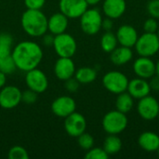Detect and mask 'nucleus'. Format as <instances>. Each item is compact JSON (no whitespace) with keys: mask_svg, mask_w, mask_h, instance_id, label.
I'll return each instance as SVG.
<instances>
[{"mask_svg":"<svg viewBox=\"0 0 159 159\" xmlns=\"http://www.w3.org/2000/svg\"><path fill=\"white\" fill-rule=\"evenodd\" d=\"M11 55L17 70L26 73L38 67L43 59V49L36 42L24 40L13 48Z\"/></svg>","mask_w":159,"mask_h":159,"instance_id":"nucleus-1","label":"nucleus"},{"mask_svg":"<svg viewBox=\"0 0 159 159\" xmlns=\"http://www.w3.org/2000/svg\"><path fill=\"white\" fill-rule=\"evenodd\" d=\"M22 30L31 37H41L48 32V17L41 9H26L20 18Z\"/></svg>","mask_w":159,"mask_h":159,"instance_id":"nucleus-2","label":"nucleus"},{"mask_svg":"<svg viewBox=\"0 0 159 159\" xmlns=\"http://www.w3.org/2000/svg\"><path fill=\"white\" fill-rule=\"evenodd\" d=\"M128 123L129 119L126 114L116 109L104 115L102 125V129L107 134L118 135L126 129Z\"/></svg>","mask_w":159,"mask_h":159,"instance_id":"nucleus-3","label":"nucleus"},{"mask_svg":"<svg viewBox=\"0 0 159 159\" xmlns=\"http://www.w3.org/2000/svg\"><path fill=\"white\" fill-rule=\"evenodd\" d=\"M80 19V27L88 35H95L102 29V16L97 8H88Z\"/></svg>","mask_w":159,"mask_h":159,"instance_id":"nucleus-4","label":"nucleus"},{"mask_svg":"<svg viewBox=\"0 0 159 159\" xmlns=\"http://www.w3.org/2000/svg\"><path fill=\"white\" fill-rule=\"evenodd\" d=\"M138 55L153 57L159 51V38L157 33H143L137 39L134 46Z\"/></svg>","mask_w":159,"mask_h":159,"instance_id":"nucleus-5","label":"nucleus"},{"mask_svg":"<svg viewBox=\"0 0 159 159\" xmlns=\"http://www.w3.org/2000/svg\"><path fill=\"white\" fill-rule=\"evenodd\" d=\"M52 47L59 57L73 58L77 50V43L75 37L66 32L54 35Z\"/></svg>","mask_w":159,"mask_h":159,"instance_id":"nucleus-6","label":"nucleus"},{"mask_svg":"<svg viewBox=\"0 0 159 159\" xmlns=\"http://www.w3.org/2000/svg\"><path fill=\"white\" fill-rule=\"evenodd\" d=\"M129 81L127 75L118 71H110L102 77L103 87L109 92L116 95L127 91Z\"/></svg>","mask_w":159,"mask_h":159,"instance_id":"nucleus-7","label":"nucleus"},{"mask_svg":"<svg viewBox=\"0 0 159 159\" xmlns=\"http://www.w3.org/2000/svg\"><path fill=\"white\" fill-rule=\"evenodd\" d=\"M25 84L28 89L34 90L37 94H40L48 89V79L47 75L42 70L34 68L26 72Z\"/></svg>","mask_w":159,"mask_h":159,"instance_id":"nucleus-8","label":"nucleus"},{"mask_svg":"<svg viewBox=\"0 0 159 159\" xmlns=\"http://www.w3.org/2000/svg\"><path fill=\"white\" fill-rule=\"evenodd\" d=\"M21 102L20 89L12 85H6L0 89V107L6 110L16 108Z\"/></svg>","mask_w":159,"mask_h":159,"instance_id":"nucleus-9","label":"nucleus"},{"mask_svg":"<svg viewBox=\"0 0 159 159\" xmlns=\"http://www.w3.org/2000/svg\"><path fill=\"white\" fill-rule=\"evenodd\" d=\"M137 111L139 116L144 120H154L157 118L159 113L158 101L153 97L147 95L139 100L137 105Z\"/></svg>","mask_w":159,"mask_h":159,"instance_id":"nucleus-10","label":"nucleus"},{"mask_svg":"<svg viewBox=\"0 0 159 159\" xmlns=\"http://www.w3.org/2000/svg\"><path fill=\"white\" fill-rule=\"evenodd\" d=\"M63 126L66 133L69 136L77 138L79 135L86 131L87 120L82 114L74 112L64 118Z\"/></svg>","mask_w":159,"mask_h":159,"instance_id":"nucleus-11","label":"nucleus"},{"mask_svg":"<svg viewBox=\"0 0 159 159\" xmlns=\"http://www.w3.org/2000/svg\"><path fill=\"white\" fill-rule=\"evenodd\" d=\"M59 8L68 19H79L89 5L86 0H60Z\"/></svg>","mask_w":159,"mask_h":159,"instance_id":"nucleus-12","label":"nucleus"},{"mask_svg":"<svg viewBox=\"0 0 159 159\" xmlns=\"http://www.w3.org/2000/svg\"><path fill=\"white\" fill-rule=\"evenodd\" d=\"M76 102L71 97L67 95L60 96L56 98L51 103V111L52 113L61 118H65L70 116L72 113L75 112Z\"/></svg>","mask_w":159,"mask_h":159,"instance_id":"nucleus-13","label":"nucleus"},{"mask_svg":"<svg viewBox=\"0 0 159 159\" xmlns=\"http://www.w3.org/2000/svg\"><path fill=\"white\" fill-rule=\"evenodd\" d=\"M75 64L72 58L59 57L54 64L55 76L61 81H65L75 75Z\"/></svg>","mask_w":159,"mask_h":159,"instance_id":"nucleus-14","label":"nucleus"},{"mask_svg":"<svg viewBox=\"0 0 159 159\" xmlns=\"http://www.w3.org/2000/svg\"><path fill=\"white\" fill-rule=\"evenodd\" d=\"M133 71L138 77L150 79L156 75V63L150 57L140 56L133 62Z\"/></svg>","mask_w":159,"mask_h":159,"instance_id":"nucleus-15","label":"nucleus"},{"mask_svg":"<svg viewBox=\"0 0 159 159\" xmlns=\"http://www.w3.org/2000/svg\"><path fill=\"white\" fill-rule=\"evenodd\" d=\"M116 35L118 44H120V46L130 48L135 46L137 39L139 37L136 29L129 24L121 25L117 29Z\"/></svg>","mask_w":159,"mask_h":159,"instance_id":"nucleus-16","label":"nucleus"},{"mask_svg":"<svg viewBox=\"0 0 159 159\" xmlns=\"http://www.w3.org/2000/svg\"><path fill=\"white\" fill-rule=\"evenodd\" d=\"M151 88L147 79H143L141 77H137L129 81L127 91L132 96L133 99L140 100L151 92Z\"/></svg>","mask_w":159,"mask_h":159,"instance_id":"nucleus-17","label":"nucleus"},{"mask_svg":"<svg viewBox=\"0 0 159 159\" xmlns=\"http://www.w3.org/2000/svg\"><path fill=\"white\" fill-rule=\"evenodd\" d=\"M69 24V19L61 11L48 18V31L53 35L65 33Z\"/></svg>","mask_w":159,"mask_h":159,"instance_id":"nucleus-18","label":"nucleus"},{"mask_svg":"<svg viewBox=\"0 0 159 159\" xmlns=\"http://www.w3.org/2000/svg\"><path fill=\"white\" fill-rule=\"evenodd\" d=\"M126 0H104L102 11L107 18L112 20L119 19L126 11Z\"/></svg>","mask_w":159,"mask_h":159,"instance_id":"nucleus-19","label":"nucleus"},{"mask_svg":"<svg viewBox=\"0 0 159 159\" xmlns=\"http://www.w3.org/2000/svg\"><path fill=\"white\" fill-rule=\"evenodd\" d=\"M138 144L146 152H157L159 147V135L153 131H144L139 136Z\"/></svg>","mask_w":159,"mask_h":159,"instance_id":"nucleus-20","label":"nucleus"},{"mask_svg":"<svg viewBox=\"0 0 159 159\" xmlns=\"http://www.w3.org/2000/svg\"><path fill=\"white\" fill-rule=\"evenodd\" d=\"M133 58V52L130 48L127 47H116L111 53H110V60L113 64L121 66L129 63Z\"/></svg>","mask_w":159,"mask_h":159,"instance_id":"nucleus-21","label":"nucleus"},{"mask_svg":"<svg viewBox=\"0 0 159 159\" xmlns=\"http://www.w3.org/2000/svg\"><path fill=\"white\" fill-rule=\"evenodd\" d=\"M123 146L122 140L116 134H108V136L105 138L103 142L102 148L104 151L110 156H114L118 154Z\"/></svg>","mask_w":159,"mask_h":159,"instance_id":"nucleus-22","label":"nucleus"},{"mask_svg":"<svg viewBox=\"0 0 159 159\" xmlns=\"http://www.w3.org/2000/svg\"><path fill=\"white\" fill-rule=\"evenodd\" d=\"M76 80L83 85L90 84L97 78V71L92 67H80L75 70V75Z\"/></svg>","mask_w":159,"mask_h":159,"instance_id":"nucleus-23","label":"nucleus"},{"mask_svg":"<svg viewBox=\"0 0 159 159\" xmlns=\"http://www.w3.org/2000/svg\"><path fill=\"white\" fill-rule=\"evenodd\" d=\"M133 105H134V99L128 91H124L120 94H117V98L116 100V110L124 114H128L132 110Z\"/></svg>","mask_w":159,"mask_h":159,"instance_id":"nucleus-24","label":"nucleus"},{"mask_svg":"<svg viewBox=\"0 0 159 159\" xmlns=\"http://www.w3.org/2000/svg\"><path fill=\"white\" fill-rule=\"evenodd\" d=\"M101 48L102 49L106 52V53H111L116 47L118 44L117 38L116 34L112 33L111 31L105 32L101 38Z\"/></svg>","mask_w":159,"mask_h":159,"instance_id":"nucleus-25","label":"nucleus"},{"mask_svg":"<svg viewBox=\"0 0 159 159\" xmlns=\"http://www.w3.org/2000/svg\"><path fill=\"white\" fill-rule=\"evenodd\" d=\"M13 37L8 33L0 34V58L11 55L13 49Z\"/></svg>","mask_w":159,"mask_h":159,"instance_id":"nucleus-26","label":"nucleus"},{"mask_svg":"<svg viewBox=\"0 0 159 159\" xmlns=\"http://www.w3.org/2000/svg\"><path fill=\"white\" fill-rule=\"evenodd\" d=\"M17 70L12 55L0 58V71L6 75H11Z\"/></svg>","mask_w":159,"mask_h":159,"instance_id":"nucleus-27","label":"nucleus"},{"mask_svg":"<svg viewBox=\"0 0 159 159\" xmlns=\"http://www.w3.org/2000/svg\"><path fill=\"white\" fill-rule=\"evenodd\" d=\"M77 143L81 149L88 151L94 146V138L91 134L85 131L77 137Z\"/></svg>","mask_w":159,"mask_h":159,"instance_id":"nucleus-28","label":"nucleus"},{"mask_svg":"<svg viewBox=\"0 0 159 159\" xmlns=\"http://www.w3.org/2000/svg\"><path fill=\"white\" fill-rule=\"evenodd\" d=\"M7 157L9 159H28L29 154L24 147L20 145H15L10 148Z\"/></svg>","mask_w":159,"mask_h":159,"instance_id":"nucleus-29","label":"nucleus"},{"mask_svg":"<svg viewBox=\"0 0 159 159\" xmlns=\"http://www.w3.org/2000/svg\"><path fill=\"white\" fill-rule=\"evenodd\" d=\"M109 155L104 151L103 148L100 147H92L91 149L88 150L85 158L86 159H107Z\"/></svg>","mask_w":159,"mask_h":159,"instance_id":"nucleus-30","label":"nucleus"},{"mask_svg":"<svg viewBox=\"0 0 159 159\" xmlns=\"http://www.w3.org/2000/svg\"><path fill=\"white\" fill-rule=\"evenodd\" d=\"M37 93L34 90L27 89L23 92H21V102L26 104H33L37 101Z\"/></svg>","mask_w":159,"mask_h":159,"instance_id":"nucleus-31","label":"nucleus"},{"mask_svg":"<svg viewBox=\"0 0 159 159\" xmlns=\"http://www.w3.org/2000/svg\"><path fill=\"white\" fill-rule=\"evenodd\" d=\"M158 28V22L155 18L151 17L143 22V31L145 33H157Z\"/></svg>","mask_w":159,"mask_h":159,"instance_id":"nucleus-32","label":"nucleus"},{"mask_svg":"<svg viewBox=\"0 0 159 159\" xmlns=\"http://www.w3.org/2000/svg\"><path fill=\"white\" fill-rule=\"evenodd\" d=\"M147 11L150 17L159 19V0H150L147 4Z\"/></svg>","mask_w":159,"mask_h":159,"instance_id":"nucleus-33","label":"nucleus"},{"mask_svg":"<svg viewBox=\"0 0 159 159\" xmlns=\"http://www.w3.org/2000/svg\"><path fill=\"white\" fill-rule=\"evenodd\" d=\"M80 85L81 84L76 80V78L75 76H73V77H71V78H69V79L64 81V88L70 93L76 92L78 90Z\"/></svg>","mask_w":159,"mask_h":159,"instance_id":"nucleus-34","label":"nucleus"},{"mask_svg":"<svg viewBox=\"0 0 159 159\" xmlns=\"http://www.w3.org/2000/svg\"><path fill=\"white\" fill-rule=\"evenodd\" d=\"M46 4V0H24V5L28 9H41Z\"/></svg>","mask_w":159,"mask_h":159,"instance_id":"nucleus-35","label":"nucleus"},{"mask_svg":"<svg viewBox=\"0 0 159 159\" xmlns=\"http://www.w3.org/2000/svg\"><path fill=\"white\" fill-rule=\"evenodd\" d=\"M42 37V43L45 47H52L53 46V42H54V35L52 34H45L44 35L41 36Z\"/></svg>","mask_w":159,"mask_h":159,"instance_id":"nucleus-36","label":"nucleus"},{"mask_svg":"<svg viewBox=\"0 0 159 159\" xmlns=\"http://www.w3.org/2000/svg\"><path fill=\"white\" fill-rule=\"evenodd\" d=\"M113 20L110 19V18H107L106 19H102V29H103L105 32H108V31H111L112 28H113Z\"/></svg>","mask_w":159,"mask_h":159,"instance_id":"nucleus-37","label":"nucleus"},{"mask_svg":"<svg viewBox=\"0 0 159 159\" xmlns=\"http://www.w3.org/2000/svg\"><path fill=\"white\" fill-rule=\"evenodd\" d=\"M150 82H149V85H150V88L151 89L153 90H159V76L155 75L153 77L150 78Z\"/></svg>","mask_w":159,"mask_h":159,"instance_id":"nucleus-38","label":"nucleus"},{"mask_svg":"<svg viewBox=\"0 0 159 159\" xmlns=\"http://www.w3.org/2000/svg\"><path fill=\"white\" fill-rule=\"evenodd\" d=\"M7 85V75L0 71V89Z\"/></svg>","mask_w":159,"mask_h":159,"instance_id":"nucleus-39","label":"nucleus"},{"mask_svg":"<svg viewBox=\"0 0 159 159\" xmlns=\"http://www.w3.org/2000/svg\"><path fill=\"white\" fill-rule=\"evenodd\" d=\"M102 0H86V2L88 3L89 6H96L98 5Z\"/></svg>","mask_w":159,"mask_h":159,"instance_id":"nucleus-40","label":"nucleus"},{"mask_svg":"<svg viewBox=\"0 0 159 159\" xmlns=\"http://www.w3.org/2000/svg\"><path fill=\"white\" fill-rule=\"evenodd\" d=\"M156 75L159 76V60L157 61V62L156 63Z\"/></svg>","mask_w":159,"mask_h":159,"instance_id":"nucleus-41","label":"nucleus"},{"mask_svg":"<svg viewBox=\"0 0 159 159\" xmlns=\"http://www.w3.org/2000/svg\"><path fill=\"white\" fill-rule=\"evenodd\" d=\"M157 36H158V38H159V28H158V30H157Z\"/></svg>","mask_w":159,"mask_h":159,"instance_id":"nucleus-42","label":"nucleus"},{"mask_svg":"<svg viewBox=\"0 0 159 159\" xmlns=\"http://www.w3.org/2000/svg\"><path fill=\"white\" fill-rule=\"evenodd\" d=\"M157 155H158V157H159V147H158V149L157 150Z\"/></svg>","mask_w":159,"mask_h":159,"instance_id":"nucleus-43","label":"nucleus"},{"mask_svg":"<svg viewBox=\"0 0 159 159\" xmlns=\"http://www.w3.org/2000/svg\"><path fill=\"white\" fill-rule=\"evenodd\" d=\"M157 118H158V119H159V113H158V116H157Z\"/></svg>","mask_w":159,"mask_h":159,"instance_id":"nucleus-44","label":"nucleus"}]
</instances>
